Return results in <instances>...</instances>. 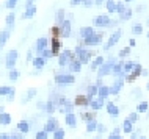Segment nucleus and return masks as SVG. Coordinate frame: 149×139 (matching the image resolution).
<instances>
[{"instance_id": "f257e3e1", "label": "nucleus", "mask_w": 149, "mask_h": 139, "mask_svg": "<svg viewBox=\"0 0 149 139\" xmlns=\"http://www.w3.org/2000/svg\"><path fill=\"white\" fill-rule=\"evenodd\" d=\"M16 58H17V52L16 50H11L6 55V67L8 69H13V66L16 64Z\"/></svg>"}, {"instance_id": "f03ea898", "label": "nucleus", "mask_w": 149, "mask_h": 139, "mask_svg": "<svg viewBox=\"0 0 149 139\" xmlns=\"http://www.w3.org/2000/svg\"><path fill=\"white\" fill-rule=\"evenodd\" d=\"M60 47H61V42L58 41V38H54L52 39V55H58Z\"/></svg>"}, {"instance_id": "7ed1b4c3", "label": "nucleus", "mask_w": 149, "mask_h": 139, "mask_svg": "<svg viewBox=\"0 0 149 139\" xmlns=\"http://www.w3.org/2000/svg\"><path fill=\"white\" fill-rule=\"evenodd\" d=\"M10 122H11V116H10V114H6V113L0 114V124H2V125H8Z\"/></svg>"}, {"instance_id": "20e7f679", "label": "nucleus", "mask_w": 149, "mask_h": 139, "mask_svg": "<svg viewBox=\"0 0 149 139\" xmlns=\"http://www.w3.org/2000/svg\"><path fill=\"white\" fill-rule=\"evenodd\" d=\"M55 128H57V120H55V119H50L46 124V131H52V130H55Z\"/></svg>"}, {"instance_id": "39448f33", "label": "nucleus", "mask_w": 149, "mask_h": 139, "mask_svg": "<svg viewBox=\"0 0 149 139\" xmlns=\"http://www.w3.org/2000/svg\"><path fill=\"white\" fill-rule=\"evenodd\" d=\"M57 81L61 83V85H66V83H72V81H74V78H72V77H63V75H61V77H57Z\"/></svg>"}, {"instance_id": "423d86ee", "label": "nucleus", "mask_w": 149, "mask_h": 139, "mask_svg": "<svg viewBox=\"0 0 149 139\" xmlns=\"http://www.w3.org/2000/svg\"><path fill=\"white\" fill-rule=\"evenodd\" d=\"M88 103V97H83V95H79L75 98V105H86Z\"/></svg>"}, {"instance_id": "0eeeda50", "label": "nucleus", "mask_w": 149, "mask_h": 139, "mask_svg": "<svg viewBox=\"0 0 149 139\" xmlns=\"http://www.w3.org/2000/svg\"><path fill=\"white\" fill-rule=\"evenodd\" d=\"M17 128H19V131L27 133V131H29V124H27V122H21V124L17 125Z\"/></svg>"}, {"instance_id": "6e6552de", "label": "nucleus", "mask_w": 149, "mask_h": 139, "mask_svg": "<svg viewBox=\"0 0 149 139\" xmlns=\"http://www.w3.org/2000/svg\"><path fill=\"white\" fill-rule=\"evenodd\" d=\"M11 89L13 88H8V86H2V88H0V95H10V92H11Z\"/></svg>"}, {"instance_id": "1a4fd4ad", "label": "nucleus", "mask_w": 149, "mask_h": 139, "mask_svg": "<svg viewBox=\"0 0 149 139\" xmlns=\"http://www.w3.org/2000/svg\"><path fill=\"white\" fill-rule=\"evenodd\" d=\"M8 34H10V33H6V31H3V33L0 34V47H2L3 44H5V41L8 39Z\"/></svg>"}, {"instance_id": "9d476101", "label": "nucleus", "mask_w": 149, "mask_h": 139, "mask_svg": "<svg viewBox=\"0 0 149 139\" xmlns=\"http://www.w3.org/2000/svg\"><path fill=\"white\" fill-rule=\"evenodd\" d=\"M33 64H35L36 67H42V64H44V58H35Z\"/></svg>"}, {"instance_id": "9b49d317", "label": "nucleus", "mask_w": 149, "mask_h": 139, "mask_svg": "<svg viewBox=\"0 0 149 139\" xmlns=\"http://www.w3.org/2000/svg\"><path fill=\"white\" fill-rule=\"evenodd\" d=\"M46 44H47L46 39H39V41H38V50H42L44 47H46Z\"/></svg>"}, {"instance_id": "f8f14e48", "label": "nucleus", "mask_w": 149, "mask_h": 139, "mask_svg": "<svg viewBox=\"0 0 149 139\" xmlns=\"http://www.w3.org/2000/svg\"><path fill=\"white\" fill-rule=\"evenodd\" d=\"M17 77H19V72H17V70H14V69H11L10 70V78H11V80H16Z\"/></svg>"}, {"instance_id": "ddd939ff", "label": "nucleus", "mask_w": 149, "mask_h": 139, "mask_svg": "<svg viewBox=\"0 0 149 139\" xmlns=\"http://www.w3.org/2000/svg\"><path fill=\"white\" fill-rule=\"evenodd\" d=\"M66 122H68V124H69V125H72V127H74V125H75L74 116H72V114H68V117H66Z\"/></svg>"}, {"instance_id": "4468645a", "label": "nucleus", "mask_w": 149, "mask_h": 139, "mask_svg": "<svg viewBox=\"0 0 149 139\" xmlns=\"http://www.w3.org/2000/svg\"><path fill=\"white\" fill-rule=\"evenodd\" d=\"M13 22H14V14H10L6 17V23L8 25H13Z\"/></svg>"}, {"instance_id": "2eb2a0df", "label": "nucleus", "mask_w": 149, "mask_h": 139, "mask_svg": "<svg viewBox=\"0 0 149 139\" xmlns=\"http://www.w3.org/2000/svg\"><path fill=\"white\" fill-rule=\"evenodd\" d=\"M108 113H111V114H118V109H116L115 106L110 103V105H108Z\"/></svg>"}, {"instance_id": "dca6fc26", "label": "nucleus", "mask_w": 149, "mask_h": 139, "mask_svg": "<svg viewBox=\"0 0 149 139\" xmlns=\"http://www.w3.org/2000/svg\"><path fill=\"white\" fill-rule=\"evenodd\" d=\"M64 136V131L63 130H57V133H55V139H61Z\"/></svg>"}, {"instance_id": "f3484780", "label": "nucleus", "mask_w": 149, "mask_h": 139, "mask_svg": "<svg viewBox=\"0 0 149 139\" xmlns=\"http://www.w3.org/2000/svg\"><path fill=\"white\" fill-rule=\"evenodd\" d=\"M36 139H47V133L46 131H41L36 134Z\"/></svg>"}, {"instance_id": "a211bd4d", "label": "nucleus", "mask_w": 149, "mask_h": 139, "mask_svg": "<svg viewBox=\"0 0 149 139\" xmlns=\"http://www.w3.org/2000/svg\"><path fill=\"white\" fill-rule=\"evenodd\" d=\"M146 108H148V103H141L138 106V111H146Z\"/></svg>"}, {"instance_id": "6ab92c4d", "label": "nucleus", "mask_w": 149, "mask_h": 139, "mask_svg": "<svg viewBox=\"0 0 149 139\" xmlns=\"http://www.w3.org/2000/svg\"><path fill=\"white\" fill-rule=\"evenodd\" d=\"M130 122H126V124H124V130H126V131H130Z\"/></svg>"}, {"instance_id": "aec40b11", "label": "nucleus", "mask_w": 149, "mask_h": 139, "mask_svg": "<svg viewBox=\"0 0 149 139\" xmlns=\"http://www.w3.org/2000/svg\"><path fill=\"white\" fill-rule=\"evenodd\" d=\"M83 119H94V114H83Z\"/></svg>"}, {"instance_id": "412c9836", "label": "nucleus", "mask_w": 149, "mask_h": 139, "mask_svg": "<svg viewBox=\"0 0 149 139\" xmlns=\"http://www.w3.org/2000/svg\"><path fill=\"white\" fill-rule=\"evenodd\" d=\"M135 119H136V114H132V116H130V117H129V122H134V120H135Z\"/></svg>"}, {"instance_id": "4be33fe9", "label": "nucleus", "mask_w": 149, "mask_h": 139, "mask_svg": "<svg viewBox=\"0 0 149 139\" xmlns=\"http://www.w3.org/2000/svg\"><path fill=\"white\" fill-rule=\"evenodd\" d=\"M110 139H121V138H118V136H111Z\"/></svg>"}]
</instances>
